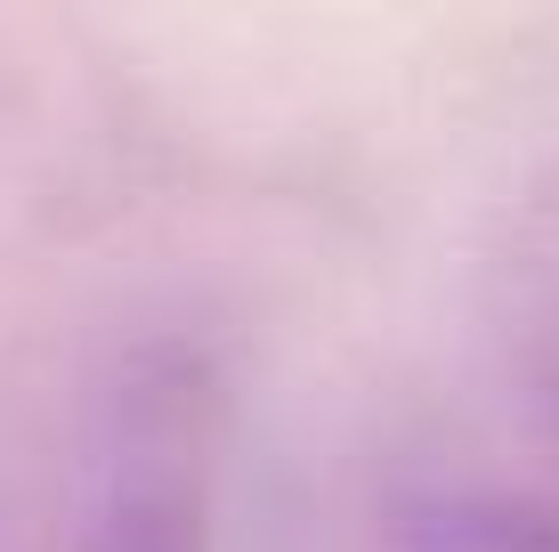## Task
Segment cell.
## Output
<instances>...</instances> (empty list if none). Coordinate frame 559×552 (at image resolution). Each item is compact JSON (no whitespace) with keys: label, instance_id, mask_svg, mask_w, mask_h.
<instances>
[{"label":"cell","instance_id":"obj_1","mask_svg":"<svg viewBox=\"0 0 559 552\" xmlns=\"http://www.w3.org/2000/svg\"><path fill=\"white\" fill-rule=\"evenodd\" d=\"M227 366L195 326L122 333L73 390L33 552H211Z\"/></svg>","mask_w":559,"mask_h":552},{"label":"cell","instance_id":"obj_2","mask_svg":"<svg viewBox=\"0 0 559 552\" xmlns=\"http://www.w3.org/2000/svg\"><path fill=\"white\" fill-rule=\"evenodd\" d=\"M373 552H559V488L503 463H406L381 496Z\"/></svg>","mask_w":559,"mask_h":552},{"label":"cell","instance_id":"obj_3","mask_svg":"<svg viewBox=\"0 0 559 552\" xmlns=\"http://www.w3.org/2000/svg\"><path fill=\"white\" fill-rule=\"evenodd\" d=\"M487 317H495V350H503L519 407H527L535 439L559 463V171L535 196H519L503 244H495Z\"/></svg>","mask_w":559,"mask_h":552}]
</instances>
